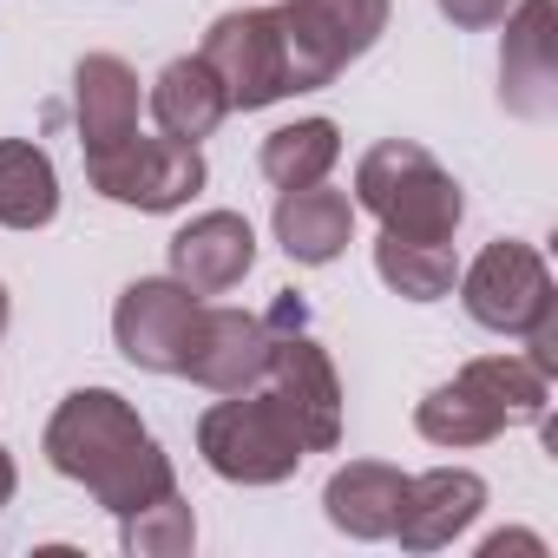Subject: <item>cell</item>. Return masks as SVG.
I'll list each match as a JSON object with an SVG mask.
<instances>
[{"label": "cell", "mask_w": 558, "mask_h": 558, "mask_svg": "<svg viewBox=\"0 0 558 558\" xmlns=\"http://www.w3.org/2000/svg\"><path fill=\"white\" fill-rule=\"evenodd\" d=\"M434 8L460 27V34H480V27H499L512 14V0H434Z\"/></svg>", "instance_id": "603a6c76"}, {"label": "cell", "mask_w": 558, "mask_h": 558, "mask_svg": "<svg viewBox=\"0 0 558 558\" xmlns=\"http://www.w3.org/2000/svg\"><path fill=\"white\" fill-rule=\"evenodd\" d=\"M256 269V230L236 210H204L171 236V276L191 296H223Z\"/></svg>", "instance_id": "4fadbf2b"}, {"label": "cell", "mask_w": 558, "mask_h": 558, "mask_svg": "<svg viewBox=\"0 0 558 558\" xmlns=\"http://www.w3.org/2000/svg\"><path fill=\"white\" fill-rule=\"evenodd\" d=\"M486 506V480L466 473V466H434V473H414L408 493H401V512H395V532L408 551H440L453 545Z\"/></svg>", "instance_id": "5bb4252c"}, {"label": "cell", "mask_w": 558, "mask_h": 558, "mask_svg": "<svg viewBox=\"0 0 558 558\" xmlns=\"http://www.w3.org/2000/svg\"><path fill=\"white\" fill-rule=\"evenodd\" d=\"M263 368H269V329H263V316L197 303L178 375L197 381V388H210V395H243V388L263 381Z\"/></svg>", "instance_id": "8fae6325"}, {"label": "cell", "mask_w": 558, "mask_h": 558, "mask_svg": "<svg viewBox=\"0 0 558 558\" xmlns=\"http://www.w3.org/2000/svg\"><path fill=\"white\" fill-rule=\"evenodd\" d=\"M342 158V132L336 119H296V125H276L263 138V178L276 191H296V184H323Z\"/></svg>", "instance_id": "44dd1931"}, {"label": "cell", "mask_w": 558, "mask_h": 558, "mask_svg": "<svg viewBox=\"0 0 558 558\" xmlns=\"http://www.w3.org/2000/svg\"><path fill=\"white\" fill-rule=\"evenodd\" d=\"M197 453L217 480L230 486H283L296 466H303V434L296 421L283 414L269 388H243V395H223L217 408H204L197 421Z\"/></svg>", "instance_id": "277c9868"}, {"label": "cell", "mask_w": 558, "mask_h": 558, "mask_svg": "<svg viewBox=\"0 0 558 558\" xmlns=\"http://www.w3.org/2000/svg\"><path fill=\"white\" fill-rule=\"evenodd\" d=\"M375 276H381L395 296H408V303H440V296L460 283V256H453V243H421V236L381 230V243H375Z\"/></svg>", "instance_id": "ffe728a7"}, {"label": "cell", "mask_w": 558, "mask_h": 558, "mask_svg": "<svg viewBox=\"0 0 558 558\" xmlns=\"http://www.w3.org/2000/svg\"><path fill=\"white\" fill-rule=\"evenodd\" d=\"M506 551H545V538H532V532H493L480 545V558H506Z\"/></svg>", "instance_id": "cb8c5ba5"}, {"label": "cell", "mask_w": 558, "mask_h": 558, "mask_svg": "<svg viewBox=\"0 0 558 558\" xmlns=\"http://www.w3.org/2000/svg\"><path fill=\"white\" fill-rule=\"evenodd\" d=\"M401 493H408V473H401V466L349 460V466L329 473L323 512H329V525L349 532V538H388V532H395V512H401Z\"/></svg>", "instance_id": "e0dca14e"}, {"label": "cell", "mask_w": 558, "mask_h": 558, "mask_svg": "<svg viewBox=\"0 0 558 558\" xmlns=\"http://www.w3.org/2000/svg\"><path fill=\"white\" fill-rule=\"evenodd\" d=\"M499 99L519 119H545L558 106V0H512L499 47Z\"/></svg>", "instance_id": "7c38bea8"}, {"label": "cell", "mask_w": 558, "mask_h": 558, "mask_svg": "<svg viewBox=\"0 0 558 558\" xmlns=\"http://www.w3.org/2000/svg\"><path fill=\"white\" fill-rule=\"evenodd\" d=\"M460 303H466V316H473L480 329L519 336V342H525L538 323L558 316L551 269H545V256H538L532 243H519V236H499V243H486V250L473 256V269L460 276Z\"/></svg>", "instance_id": "8992f818"}, {"label": "cell", "mask_w": 558, "mask_h": 558, "mask_svg": "<svg viewBox=\"0 0 558 558\" xmlns=\"http://www.w3.org/2000/svg\"><path fill=\"white\" fill-rule=\"evenodd\" d=\"M197 60L217 73L230 112H263V106H276V99H290V93H283V53H276V21H269V8L217 14V21L204 27Z\"/></svg>", "instance_id": "9c48e42d"}, {"label": "cell", "mask_w": 558, "mask_h": 558, "mask_svg": "<svg viewBox=\"0 0 558 558\" xmlns=\"http://www.w3.org/2000/svg\"><path fill=\"white\" fill-rule=\"evenodd\" d=\"M191 316H197V296L178 283V276H138V283L119 296V310H112V342H119V355L132 368L178 375Z\"/></svg>", "instance_id": "30bf717a"}, {"label": "cell", "mask_w": 558, "mask_h": 558, "mask_svg": "<svg viewBox=\"0 0 558 558\" xmlns=\"http://www.w3.org/2000/svg\"><path fill=\"white\" fill-rule=\"evenodd\" d=\"M14 480H21V473H14V460H8V447H0V512H8V499H14Z\"/></svg>", "instance_id": "d4e9b609"}, {"label": "cell", "mask_w": 558, "mask_h": 558, "mask_svg": "<svg viewBox=\"0 0 558 558\" xmlns=\"http://www.w3.org/2000/svg\"><path fill=\"white\" fill-rule=\"evenodd\" d=\"M269 223H276V243H283L290 263L323 269L355 236V197L349 191H329V178L323 184H296V191H276V217Z\"/></svg>", "instance_id": "9a60e30c"}, {"label": "cell", "mask_w": 558, "mask_h": 558, "mask_svg": "<svg viewBox=\"0 0 558 558\" xmlns=\"http://www.w3.org/2000/svg\"><path fill=\"white\" fill-rule=\"evenodd\" d=\"M223 112H230V99H223L217 73H210L197 53H191V60H171V66L151 80V119H158V132L178 138V145L210 138V132L223 125Z\"/></svg>", "instance_id": "ac0fdd59"}, {"label": "cell", "mask_w": 558, "mask_h": 558, "mask_svg": "<svg viewBox=\"0 0 558 558\" xmlns=\"http://www.w3.org/2000/svg\"><path fill=\"white\" fill-rule=\"evenodd\" d=\"M269 395L283 401V414L296 421L303 447L310 453H329L342 440V381H336V362L323 355V342L303 329H269V368H263Z\"/></svg>", "instance_id": "ba28073f"}, {"label": "cell", "mask_w": 558, "mask_h": 558, "mask_svg": "<svg viewBox=\"0 0 558 558\" xmlns=\"http://www.w3.org/2000/svg\"><path fill=\"white\" fill-rule=\"evenodd\" d=\"M73 119H80V145L112 151L138 132V73L119 53H86L73 66Z\"/></svg>", "instance_id": "2e32d148"}, {"label": "cell", "mask_w": 558, "mask_h": 558, "mask_svg": "<svg viewBox=\"0 0 558 558\" xmlns=\"http://www.w3.org/2000/svg\"><path fill=\"white\" fill-rule=\"evenodd\" d=\"M47 466L80 480L112 519L165 499L178 480H171V460L158 453V440L145 434V421L132 414L125 395L112 388H80L53 408L47 421Z\"/></svg>", "instance_id": "6da1fadb"}, {"label": "cell", "mask_w": 558, "mask_h": 558, "mask_svg": "<svg viewBox=\"0 0 558 558\" xmlns=\"http://www.w3.org/2000/svg\"><path fill=\"white\" fill-rule=\"evenodd\" d=\"M0 336H8V283H0Z\"/></svg>", "instance_id": "484cf974"}, {"label": "cell", "mask_w": 558, "mask_h": 558, "mask_svg": "<svg viewBox=\"0 0 558 558\" xmlns=\"http://www.w3.org/2000/svg\"><path fill=\"white\" fill-rule=\"evenodd\" d=\"M545 395H551V381L525 355H480L414 408V427L434 447H480L506 427H538Z\"/></svg>", "instance_id": "7a4b0ae2"}, {"label": "cell", "mask_w": 558, "mask_h": 558, "mask_svg": "<svg viewBox=\"0 0 558 558\" xmlns=\"http://www.w3.org/2000/svg\"><path fill=\"white\" fill-rule=\"evenodd\" d=\"M355 204L381 217V230L395 236H421V243H453L466 197L453 184V171L414 145V138H381L375 151H362L355 165Z\"/></svg>", "instance_id": "3957f363"}, {"label": "cell", "mask_w": 558, "mask_h": 558, "mask_svg": "<svg viewBox=\"0 0 558 558\" xmlns=\"http://www.w3.org/2000/svg\"><path fill=\"white\" fill-rule=\"evenodd\" d=\"M86 184H93L99 197L125 204V210L165 217V210H178V204H191V197L204 191V158H197V145L138 138V132H132L125 145L86 158Z\"/></svg>", "instance_id": "52a82bcc"}, {"label": "cell", "mask_w": 558, "mask_h": 558, "mask_svg": "<svg viewBox=\"0 0 558 558\" xmlns=\"http://www.w3.org/2000/svg\"><path fill=\"white\" fill-rule=\"evenodd\" d=\"M119 538H125V551H138V558H184V551L197 545V519H191V506H184L178 486H171L165 499L125 512V519H119Z\"/></svg>", "instance_id": "7402d4cb"}, {"label": "cell", "mask_w": 558, "mask_h": 558, "mask_svg": "<svg viewBox=\"0 0 558 558\" xmlns=\"http://www.w3.org/2000/svg\"><path fill=\"white\" fill-rule=\"evenodd\" d=\"M276 53H283V93L336 86L388 27V0H283L269 8Z\"/></svg>", "instance_id": "5b68a950"}, {"label": "cell", "mask_w": 558, "mask_h": 558, "mask_svg": "<svg viewBox=\"0 0 558 558\" xmlns=\"http://www.w3.org/2000/svg\"><path fill=\"white\" fill-rule=\"evenodd\" d=\"M60 217V171L40 145L0 138V223L8 230H47Z\"/></svg>", "instance_id": "d6986e66"}]
</instances>
